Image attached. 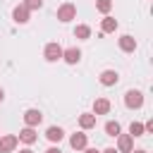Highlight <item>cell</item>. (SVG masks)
Segmentation results:
<instances>
[{"mask_svg":"<svg viewBox=\"0 0 153 153\" xmlns=\"http://www.w3.org/2000/svg\"><path fill=\"white\" fill-rule=\"evenodd\" d=\"M57 19H60L62 24L76 19V5H74V2H62V5L57 7Z\"/></svg>","mask_w":153,"mask_h":153,"instance_id":"6da1fadb","label":"cell"},{"mask_svg":"<svg viewBox=\"0 0 153 153\" xmlns=\"http://www.w3.org/2000/svg\"><path fill=\"white\" fill-rule=\"evenodd\" d=\"M124 105H127L129 110H139V108L143 105V93L136 91V88H129V91L124 93Z\"/></svg>","mask_w":153,"mask_h":153,"instance_id":"7a4b0ae2","label":"cell"},{"mask_svg":"<svg viewBox=\"0 0 153 153\" xmlns=\"http://www.w3.org/2000/svg\"><path fill=\"white\" fill-rule=\"evenodd\" d=\"M43 55H45V60H48V62H57V60H62V45L53 41V43H48V45H45Z\"/></svg>","mask_w":153,"mask_h":153,"instance_id":"3957f363","label":"cell"},{"mask_svg":"<svg viewBox=\"0 0 153 153\" xmlns=\"http://www.w3.org/2000/svg\"><path fill=\"white\" fill-rule=\"evenodd\" d=\"M41 122H43V112H41V110L29 108V110L24 112V124H26V127H38Z\"/></svg>","mask_w":153,"mask_h":153,"instance_id":"277c9868","label":"cell"},{"mask_svg":"<svg viewBox=\"0 0 153 153\" xmlns=\"http://www.w3.org/2000/svg\"><path fill=\"white\" fill-rule=\"evenodd\" d=\"M17 143H19V139L14 136V134H0V153H12L14 148H17Z\"/></svg>","mask_w":153,"mask_h":153,"instance_id":"5b68a950","label":"cell"},{"mask_svg":"<svg viewBox=\"0 0 153 153\" xmlns=\"http://www.w3.org/2000/svg\"><path fill=\"white\" fill-rule=\"evenodd\" d=\"M117 151L120 153H131L134 151V139L129 136V134H117Z\"/></svg>","mask_w":153,"mask_h":153,"instance_id":"8992f818","label":"cell"},{"mask_svg":"<svg viewBox=\"0 0 153 153\" xmlns=\"http://www.w3.org/2000/svg\"><path fill=\"white\" fill-rule=\"evenodd\" d=\"M29 17H31V10H29L26 5H17V7L12 10V19H14L17 24H26Z\"/></svg>","mask_w":153,"mask_h":153,"instance_id":"52a82bcc","label":"cell"},{"mask_svg":"<svg viewBox=\"0 0 153 153\" xmlns=\"http://www.w3.org/2000/svg\"><path fill=\"white\" fill-rule=\"evenodd\" d=\"M22 143H26V146H31V143H36L38 141V134H36V127H24L22 131H19V136H17Z\"/></svg>","mask_w":153,"mask_h":153,"instance_id":"ba28073f","label":"cell"},{"mask_svg":"<svg viewBox=\"0 0 153 153\" xmlns=\"http://www.w3.org/2000/svg\"><path fill=\"white\" fill-rule=\"evenodd\" d=\"M69 146H72L74 151H84V148L88 146V136H86L84 131H76V134H72V136H69Z\"/></svg>","mask_w":153,"mask_h":153,"instance_id":"9c48e42d","label":"cell"},{"mask_svg":"<svg viewBox=\"0 0 153 153\" xmlns=\"http://www.w3.org/2000/svg\"><path fill=\"white\" fill-rule=\"evenodd\" d=\"M120 50L122 53H134L136 50V38L134 36H129V33H124V36H120Z\"/></svg>","mask_w":153,"mask_h":153,"instance_id":"30bf717a","label":"cell"},{"mask_svg":"<svg viewBox=\"0 0 153 153\" xmlns=\"http://www.w3.org/2000/svg\"><path fill=\"white\" fill-rule=\"evenodd\" d=\"M62 60L67 65H76L81 60V50L79 48H62Z\"/></svg>","mask_w":153,"mask_h":153,"instance_id":"8fae6325","label":"cell"},{"mask_svg":"<svg viewBox=\"0 0 153 153\" xmlns=\"http://www.w3.org/2000/svg\"><path fill=\"white\" fill-rule=\"evenodd\" d=\"M98 79H100V84H103V86H115V84L120 81V74H117L115 69H103Z\"/></svg>","mask_w":153,"mask_h":153,"instance_id":"7c38bea8","label":"cell"},{"mask_svg":"<svg viewBox=\"0 0 153 153\" xmlns=\"http://www.w3.org/2000/svg\"><path fill=\"white\" fill-rule=\"evenodd\" d=\"M110 108H112V105H110L108 98H96V100H93V115H96V117H98V115H108Z\"/></svg>","mask_w":153,"mask_h":153,"instance_id":"4fadbf2b","label":"cell"},{"mask_svg":"<svg viewBox=\"0 0 153 153\" xmlns=\"http://www.w3.org/2000/svg\"><path fill=\"white\" fill-rule=\"evenodd\" d=\"M100 31H103V33H115V31H117V19L110 17V14H105L103 22H100Z\"/></svg>","mask_w":153,"mask_h":153,"instance_id":"5bb4252c","label":"cell"},{"mask_svg":"<svg viewBox=\"0 0 153 153\" xmlns=\"http://www.w3.org/2000/svg\"><path fill=\"white\" fill-rule=\"evenodd\" d=\"M79 127L86 131V129H93L96 127V115L93 112H81L79 115Z\"/></svg>","mask_w":153,"mask_h":153,"instance_id":"9a60e30c","label":"cell"},{"mask_svg":"<svg viewBox=\"0 0 153 153\" xmlns=\"http://www.w3.org/2000/svg\"><path fill=\"white\" fill-rule=\"evenodd\" d=\"M45 136H48V141H53V143H60V141L65 139V131H62V127H48Z\"/></svg>","mask_w":153,"mask_h":153,"instance_id":"2e32d148","label":"cell"},{"mask_svg":"<svg viewBox=\"0 0 153 153\" xmlns=\"http://www.w3.org/2000/svg\"><path fill=\"white\" fill-rule=\"evenodd\" d=\"M74 36H76L79 41H86V38H91V26H86V24H79V26L74 29Z\"/></svg>","mask_w":153,"mask_h":153,"instance_id":"e0dca14e","label":"cell"},{"mask_svg":"<svg viewBox=\"0 0 153 153\" xmlns=\"http://www.w3.org/2000/svg\"><path fill=\"white\" fill-rule=\"evenodd\" d=\"M143 134H146V131H143V124H141V122H131V124H129V136H131V139H139V136H143Z\"/></svg>","mask_w":153,"mask_h":153,"instance_id":"ac0fdd59","label":"cell"},{"mask_svg":"<svg viewBox=\"0 0 153 153\" xmlns=\"http://www.w3.org/2000/svg\"><path fill=\"white\" fill-rule=\"evenodd\" d=\"M96 10H98L100 14H110V10H112V0H96Z\"/></svg>","mask_w":153,"mask_h":153,"instance_id":"d6986e66","label":"cell"},{"mask_svg":"<svg viewBox=\"0 0 153 153\" xmlns=\"http://www.w3.org/2000/svg\"><path fill=\"white\" fill-rule=\"evenodd\" d=\"M120 131H122V127H120V122H112V120H110V122L105 124V134H108V136H117Z\"/></svg>","mask_w":153,"mask_h":153,"instance_id":"ffe728a7","label":"cell"},{"mask_svg":"<svg viewBox=\"0 0 153 153\" xmlns=\"http://www.w3.org/2000/svg\"><path fill=\"white\" fill-rule=\"evenodd\" d=\"M22 5H26L29 10H41L43 7V0H24Z\"/></svg>","mask_w":153,"mask_h":153,"instance_id":"44dd1931","label":"cell"},{"mask_svg":"<svg viewBox=\"0 0 153 153\" xmlns=\"http://www.w3.org/2000/svg\"><path fill=\"white\" fill-rule=\"evenodd\" d=\"M143 131H148V134H151V131H153V120H148V122H146V124H143Z\"/></svg>","mask_w":153,"mask_h":153,"instance_id":"7402d4cb","label":"cell"},{"mask_svg":"<svg viewBox=\"0 0 153 153\" xmlns=\"http://www.w3.org/2000/svg\"><path fill=\"white\" fill-rule=\"evenodd\" d=\"M45 153H62V151H60V148H57V146H50V148H48V151H45Z\"/></svg>","mask_w":153,"mask_h":153,"instance_id":"603a6c76","label":"cell"},{"mask_svg":"<svg viewBox=\"0 0 153 153\" xmlns=\"http://www.w3.org/2000/svg\"><path fill=\"white\" fill-rule=\"evenodd\" d=\"M84 153H100V151H96V148H88V146H86V148H84Z\"/></svg>","mask_w":153,"mask_h":153,"instance_id":"cb8c5ba5","label":"cell"},{"mask_svg":"<svg viewBox=\"0 0 153 153\" xmlns=\"http://www.w3.org/2000/svg\"><path fill=\"white\" fill-rule=\"evenodd\" d=\"M103 153H120V151H117V148H105Z\"/></svg>","mask_w":153,"mask_h":153,"instance_id":"d4e9b609","label":"cell"},{"mask_svg":"<svg viewBox=\"0 0 153 153\" xmlns=\"http://www.w3.org/2000/svg\"><path fill=\"white\" fill-rule=\"evenodd\" d=\"M2 100H5V91L0 88V103H2Z\"/></svg>","mask_w":153,"mask_h":153,"instance_id":"484cf974","label":"cell"},{"mask_svg":"<svg viewBox=\"0 0 153 153\" xmlns=\"http://www.w3.org/2000/svg\"><path fill=\"white\" fill-rule=\"evenodd\" d=\"M19 153H33V151H31V148H22Z\"/></svg>","mask_w":153,"mask_h":153,"instance_id":"4316f807","label":"cell"},{"mask_svg":"<svg viewBox=\"0 0 153 153\" xmlns=\"http://www.w3.org/2000/svg\"><path fill=\"white\" fill-rule=\"evenodd\" d=\"M131 153H148V151H143V148H136V151H131Z\"/></svg>","mask_w":153,"mask_h":153,"instance_id":"83f0119b","label":"cell"}]
</instances>
